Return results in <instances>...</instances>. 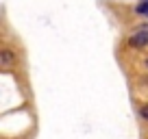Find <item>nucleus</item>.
<instances>
[{
	"label": "nucleus",
	"instance_id": "obj_1",
	"mask_svg": "<svg viewBox=\"0 0 148 139\" xmlns=\"http://www.w3.org/2000/svg\"><path fill=\"white\" fill-rule=\"evenodd\" d=\"M146 44H148V31L146 28H144V31H137L133 37H131V46L133 48H142V46H146Z\"/></svg>",
	"mask_w": 148,
	"mask_h": 139
},
{
	"label": "nucleus",
	"instance_id": "obj_2",
	"mask_svg": "<svg viewBox=\"0 0 148 139\" xmlns=\"http://www.w3.org/2000/svg\"><path fill=\"white\" fill-rule=\"evenodd\" d=\"M0 57H2V65H5V67H11V65H13V52L11 50H2L0 52Z\"/></svg>",
	"mask_w": 148,
	"mask_h": 139
},
{
	"label": "nucleus",
	"instance_id": "obj_3",
	"mask_svg": "<svg viewBox=\"0 0 148 139\" xmlns=\"http://www.w3.org/2000/svg\"><path fill=\"white\" fill-rule=\"evenodd\" d=\"M135 11H137V13H148V2H144V5H137V7H135Z\"/></svg>",
	"mask_w": 148,
	"mask_h": 139
},
{
	"label": "nucleus",
	"instance_id": "obj_4",
	"mask_svg": "<svg viewBox=\"0 0 148 139\" xmlns=\"http://www.w3.org/2000/svg\"><path fill=\"white\" fill-rule=\"evenodd\" d=\"M142 115L148 120V104H144V107H142Z\"/></svg>",
	"mask_w": 148,
	"mask_h": 139
}]
</instances>
